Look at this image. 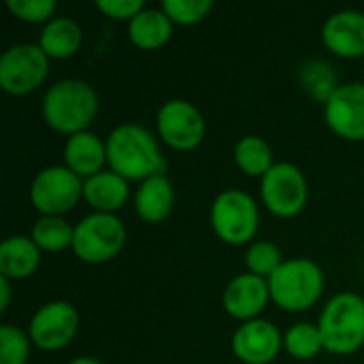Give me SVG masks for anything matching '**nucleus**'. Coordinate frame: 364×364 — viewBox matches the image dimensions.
Here are the masks:
<instances>
[{"mask_svg":"<svg viewBox=\"0 0 364 364\" xmlns=\"http://www.w3.org/2000/svg\"><path fill=\"white\" fill-rule=\"evenodd\" d=\"M107 164L126 181L166 175V158L154 132L141 124H119L107 136Z\"/></svg>","mask_w":364,"mask_h":364,"instance_id":"nucleus-1","label":"nucleus"},{"mask_svg":"<svg viewBox=\"0 0 364 364\" xmlns=\"http://www.w3.org/2000/svg\"><path fill=\"white\" fill-rule=\"evenodd\" d=\"M45 124L66 136L85 132L98 115V94L83 79L55 81L43 96Z\"/></svg>","mask_w":364,"mask_h":364,"instance_id":"nucleus-2","label":"nucleus"},{"mask_svg":"<svg viewBox=\"0 0 364 364\" xmlns=\"http://www.w3.org/2000/svg\"><path fill=\"white\" fill-rule=\"evenodd\" d=\"M318 328L324 350L350 356L364 346V299L356 292H339L324 305Z\"/></svg>","mask_w":364,"mask_h":364,"instance_id":"nucleus-3","label":"nucleus"},{"mask_svg":"<svg viewBox=\"0 0 364 364\" xmlns=\"http://www.w3.org/2000/svg\"><path fill=\"white\" fill-rule=\"evenodd\" d=\"M324 271L309 258H290L269 277L271 301L290 314L311 309L324 292Z\"/></svg>","mask_w":364,"mask_h":364,"instance_id":"nucleus-4","label":"nucleus"},{"mask_svg":"<svg viewBox=\"0 0 364 364\" xmlns=\"http://www.w3.org/2000/svg\"><path fill=\"white\" fill-rule=\"evenodd\" d=\"M211 228L228 245H252L260 226L256 200L237 188L220 192L211 203Z\"/></svg>","mask_w":364,"mask_h":364,"instance_id":"nucleus-5","label":"nucleus"},{"mask_svg":"<svg viewBox=\"0 0 364 364\" xmlns=\"http://www.w3.org/2000/svg\"><path fill=\"white\" fill-rule=\"evenodd\" d=\"M126 226L113 213L92 211L75 224L73 252L87 264H102L119 256L126 245Z\"/></svg>","mask_w":364,"mask_h":364,"instance_id":"nucleus-6","label":"nucleus"},{"mask_svg":"<svg viewBox=\"0 0 364 364\" xmlns=\"http://www.w3.org/2000/svg\"><path fill=\"white\" fill-rule=\"evenodd\" d=\"M83 198V179L64 164L47 166L30 183V203L41 215H62L73 211Z\"/></svg>","mask_w":364,"mask_h":364,"instance_id":"nucleus-7","label":"nucleus"},{"mask_svg":"<svg viewBox=\"0 0 364 364\" xmlns=\"http://www.w3.org/2000/svg\"><path fill=\"white\" fill-rule=\"evenodd\" d=\"M262 205L277 218H296L309 200V183L305 173L292 162H275L260 179Z\"/></svg>","mask_w":364,"mask_h":364,"instance_id":"nucleus-8","label":"nucleus"},{"mask_svg":"<svg viewBox=\"0 0 364 364\" xmlns=\"http://www.w3.org/2000/svg\"><path fill=\"white\" fill-rule=\"evenodd\" d=\"M49 75V58L38 43H17L0 55V87L11 96L32 94Z\"/></svg>","mask_w":364,"mask_h":364,"instance_id":"nucleus-9","label":"nucleus"},{"mask_svg":"<svg viewBox=\"0 0 364 364\" xmlns=\"http://www.w3.org/2000/svg\"><path fill=\"white\" fill-rule=\"evenodd\" d=\"M158 136L177 151H192L200 147L207 134V122L200 109L183 98L166 100L156 115Z\"/></svg>","mask_w":364,"mask_h":364,"instance_id":"nucleus-10","label":"nucleus"},{"mask_svg":"<svg viewBox=\"0 0 364 364\" xmlns=\"http://www.w3.org/2000/svg\"><path fill=\"white\" fill-rule=\"evenodd\" d=\"M79 331V311L68 301H51L38 307L28 324V335L34 348L58 352L70 346Z\"/></svg>","mask_w":364,"mask_h":364,"instance_id":"nucleus-11","label":"nucleus"},{"mask_svg":"<svg viewBox=\"0 0 364 364\" xmlns=\"http://www.w3.org/2000/svg\"><path fill=\"white\" fill-rule=\"evenodd\" d=\"M326 126L341 139L364 141V81L341 83L324 102Z\"/></svg>","mask_w":364,"mask_h":364,"instance_id":"nucleus-12","label":"nucleus"},{"mask_svg":"<svg viewBox=\"0 0 364 364\" xmlns=\"http://www.w3.org/2000/svg\"><path fill=\"white\" fill-rule=\"evenodd\" d=\"M284 348V335L279 328L262 318L239 324L232 333L230 350L235 358L245 364H271Z\"/></svg>","mask_w":364,"mask_h":364,"instance_id":"nucleus-13","label":"nucleus"},{"mask_svg":"<svg viewBox=\"0 0 364 364\" xmlns=\"http://www.w3.org/2000/svg\"><path fill=\"white\" fill-rule=\"evenodd\" d=\"M271 301V290H269V279L258 277L254 273H239L228 282L222 294V305L224 311L243 322L256 320L269 305Z\"/></svg>","mask_w":364,"mask_h":364,"instance_id":"nucleus-14","label":"nucleus"},{"mask_svg":"<svg viewBox=\"0 0 364 364\" xmlns=\"http://www.w3.org/2000/svg\"><path fill=\"white\" fill-rule=\"evenodd\" d=\"M324 47L346 60L364 55V13L346 9L333 13L322 26Z\"/></svg>","mask_w":364,"mask_h":364,"instance_id":"nucleus-15","label":"nucleus"},{"mask_svg":"<svg viewBox=\"0 0 364 364\" xmlns=\"http://www.w3.org/2000/svg\"><path fill=\"white\" fill-rule=\"evenodd\" d=\"M107 164V143L85 130L79 134H73L64 143V166L70 168L75 175H79L83 181L102 173Z\"/></svg>","mask_w":364,"mask_h":364,"instance_id":"nucleus-16","label":"nucleus"},{"mask_svg":"<svg viewBox=\"0 0 364 364\" xmlns=\"http://www.w3.org/2000/svg\"><path fill=\"white\" fill-rule=\"evenodd\" d=\"M175 207V188L166 175H156L136 188L134 194V211L145 224L164 222Z\"/></svg>","mask_w":364,"mask_h":364,"instance_id":"nucleus-17","label":"nucleus"},{"mask_svg":"<svg viewBox=\"0 0 364 364\" xmlns=\"http://www.w3.org/2000/svg\"><path fill=\"white\" fill-rule=\"evenodd\" d=\"M41 258L43 252L32 241V237H6L0 245V277H6L11 282L28 279L38 271Z\"/></svg>","mask_w":364,"mask_h":364,"instance_id":"nucleus-18","label":"nucleus"},{"mask_svg":"<svg viewBox=\"0 0 364 364\" xmlns=\"http://www.w3.org/2000/svg\"><path fill=\"white\" fill-rule=\"evenodd\" d=\"M130 198V186L124 177L113 171H102L83 181V200L96 213L119 211Z\"/></svg>","mask_w":364,"mask_h":364,"instance_id":"nucleus-19","label":"nucleus"},{"mask_svg":"<svg viewBox=\"0 0 364 364\" xmlns=\"http://www.w3.org/2000/svg\"><path fill=\"white\" fill-rule=\"evenodd\" d=\"M173 21L160 9L145 6L130 23H128V38L134 47L143 51H156L164 47L173 36Z\"/></svg>","mask_w":364,"mask_h":364,"instance_id":"nucleus-20","label":"nucleus"},{"mask_svg":"<svg viewBox=\"0 0 364 364\" xmlns=\"http://www.w3.org/2000/svg\"><path fill=\"white\" fill-rule=\"evenodd\" d=\"M83 45V30L73 17H53L45 23L38 47L47 53L49 60H66L73 58Z\"/></svg>","mask_w":364,"mask_h":364,"instance_id":"nucleus-21","label":"nucleus"},{"mask_svg":"<svg viewBox=\"0 0 364 364\" xmlns=\"http://www.w3.org/2000/svg\"><path fill=\"white\" fill-rule=\"evenodd\" d=\"M235 164L250 177H264L275 166V154L267 139L245 134L235 145Z\"/></svg>","mask_w":364,"mask_h":364,"instance_id":"nucleus-22","label":"nucleus"},{"mask_svg":"<svg viewBox=\"0 0 364 364\" xmlns=\"http://www.w3.org/2000/svg\"><path fill=\"white\" fill-rule=\"evenodd\" d=\"M30 237L41 252L58 254L66 247H73L75 226H70L62 215H41L32 224Z\"/></svg>","mask_w":364,"mask_h":364,"instance_id":"nucleus-23","label":"nucleus"},{"mask_svg":"<svg viewBox=\"0 0 364 364\" xmlns=\"http://www.w3.org/2000/svg\"><path fill=\"white\" fill-rule=\"evenodd\" d=\"M299 79L305 92L320 102H326L341 85L337 83L335 68L324 60H309L307 64H303L299 70Z\"/></svg>","mask_w":364,"mask_h":364,"instance_id":"nucleus-24","label":"nucleus"},{"mask_svg":"<svg viewBox=\"0 0 364 364\" xmlns=\"http://www.w3.org/2000/svg\"><path fill=\"white\" fill-rule=\"evenodd\" d=\"M284 350L294 360H311V358H316L324 350L318 324L299 322L292 328H288V333L284 335Z\"/></svg>","mask_w":364,"mask_h":364,"instance_id":"nucleus-25","label":"nucleus"},{"mask_svg":"<svg viewBox=\"0 0 364 364\" xmlns=\"http://www.w3.org/2000/svg\"><path fill=\"white\" fill-rule=\"evenodd\" d=\"M284 264L282 260V252L277 245H273L271 241H254L247 252H245V267L247 273H254L258 277L269 279L279 267Z\"/></svg>","mask_w":364,"mask_h":364,"instance_id":"nucleus-26","label":"nucleus"},{"mask_svg":"<svg viewBox=\"0 0 364 364\" xmlns=\"http://www.w3.org/2000/svg\"><path fill=\"white\" fill-rule=\"evenodd\" d=\"M30 335L13 324L0 326V364H26L30 358Z\"/></svg>","mask_w":364,"mask_h":364,"instance_id":"nucleus-27","label":"nucleus"},{"mask_svg":"<svg viewBox=\"0 0 364 364\" xmlns=\"http://www.w3.org/2000/svg\"><path fill=\"white\" fill-rule=\"evenodd\" d=\"M213 9L211 0H164L162 11L171 17L173 23L194 26L200 23Z\"/></svg>","mask_w":364,"mask_h":364,"instance_id":"nucleus-28","label":"nucleus"},{"mask_svg":"<svg viewBox=\"0 0 364 364\" xmlns=\"http://www.w3.org/2000/svg\"><path fill=\"white\" fill-rule=\"evenodd\" d=\"M6 9L26 23H49L55 15V0H6Z\"/></svg>","mask_w":364,"mask_h":364,"instance_id":"nucleus-29","label":"nucleus"},{"mask_svg":"<svg viewBox=\"0 0 364 364\" xmlns=\"http://www.w3.org/2000/svg\"><path fill=\"white\" fill-rule=\"evenodd\" d=\"M96 9L115 21L130 23L145 9V2L143 0H96Z\"/></svg>","mask_w":364,"mask_h":364,"instance_id":"nucleus-30","label":"nucleus"},{"mask_svg":"<svg viewBox=\"0 0 364 364\" xmlns=\"http://www.w3.org/2000/svg\"><path fill=\"white\" fill-rule=\"evenodd\" d=\"M9 301H11V279L0 277V311L2 314L9 309Z\"/></svg>","mask_w":364,"mask_h":364,"instance_id":"nucleus-31","label":"nucleus"},{"mask_svg":"<svg viewBox=\"0 0 364 364\" xmlns=\"http://www.w3.org/2000/svg\"><path fill=\"white\" fill-rule=\"evenodd\" d=\"M68 364H102L98 358H94V356H77V358H73Z\"/></svg>","mask_w":364,"mask_h":364,"instance_id":"nucleus-32","label":"nucleus"}]
</instances>
